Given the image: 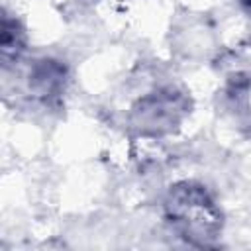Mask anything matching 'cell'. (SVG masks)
<instances>
[{"mask_svg":"<svg viewBox=\"0 0 251 251\" xmlns=\"http://www.w3.org/2000/svg\"><path fill=\"white\" fill-rule=\"evenodd\" d=\"M25 51H27V31L24 24L20 22V18H16V14L4 10L0 24V53H2L4 71L18 67Z\"/></svg>","mask_w":251,"mask_h":251,"instance_id":"5","label":"cell"},{"mask_svg":"<svg viewBox=\"0 0 251 251\" xmlns=\"http://www.w3.org/2000/svg\"><path fill=\"white\" fill-rule=\"evenodd\" d=\"M69 84V69L61 59L37 57L24 71V88L31 102L51 106L63 98Z\"/></svg>","mask_w":251,"mask_h":251,"instance_id":"3","label":"cell"},{"mask_svg":"<svg viewBox=\"0 0 251 251\" xmlns=\"http://www.w3.org/2000/svg\"><path fill=\"white\" fill-rule=\"evenodd\" d=\"M224 108L231 120L251 129V69L235 71L227 76L224 84Z\"/></svg>","mask_w":251,"mask_h":251,"instance_id":"4","label":"cell"},{"mask_svg":"<svg viewBox=\"0 0 251 251\" xmlns=\"http://www.w3.org/2000/svg\"><path fill=\"white\" fill-rule=\"evenodd\" d=\"M169 229L192 247H216L224 231V212L212 190L192 178L173 182L163 196Z\"/></svg>","mask_w":251,"mask_h":251,"instance_id":"1","label":"cell"},{"mask_svg":"<svg viewBox=\"0 0 251 251\" xmlns=\"http://www.w3.org/2000/svg\"><path fill=\"white\" fill-rule=\"evenodd\" d=\"M192 100L173 82L155 84L139 94L127 110V126L141 139L161 141L176 133L190 116Z\"/></svg>","mask_w":251,"mask_h":251,"instance_id":"2","label":"cell"}]
</instances>
